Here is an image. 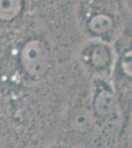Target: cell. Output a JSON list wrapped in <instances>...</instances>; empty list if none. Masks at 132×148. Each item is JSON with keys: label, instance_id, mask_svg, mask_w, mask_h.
I'll list each match as a JSON object with an SVG mask.
<instances>
[{"label": "cell", "instance_id": "cell-5", "mask_svg": "<svg viewBox=\"0 0 132 148\" xmlns=\"http://www.w3.org/2000/svg\"><path fill=\"white\" fill-rule=\"evenodd\" d=\"M89 27L91 31L97 34H104L107 33L112 27V20L109 16L105 14H99L91 19L89 23Z\"/></svg>", "mask_w": 132, "mask_h": 148}, {"label": "cell", "instance_id": "cell-6", "mask_svg": "<svg viewBox=\"0 0 132 148\" xmlns=\"http://www.w3.org/2000/svg\"><path fill=\"white\" fill-rule=\"evenodd\" d=\"M92 62L98 67H103L109 61V53L104 47H98L92 52Z\"/></svg>", "mask_w": 132, "mask_h": 148}, {"label": "cell", "instance_id": "cell-3", "mask_svg": "<svg viewBox=\"0 0 132 148\" xmlns=\"http://www.w3.org/2000/svg\"><path fill=\"white\" fill-rule=\"evenodd\" d=\"M22 9V0H0V20L16 18Z\"/></svg>", "mask_w": 132, "mask_h": 148}, {"label": "cell", "instance_id": "cell-1", "mask_svg": "<svg viewBox=\"0 0 132 148\" xmlns=\"http://www.w3.org/2000/svg\"><path fill=\"white\" fill-rule=\"evenodd\" d=\"M49 51L45 44L39 40H32L23 47L21 62L25 70L33 76H40L49 66Z\"/></svg>", "mask_w": 132, "mask_h": 148}, {"label": "cell", "instance_id": "cell-2", "mask_svg": "<svg viewBox=\"0 0 132 148\" xmlns=\"http://www.w3.org/2000/svg\"><path fill=\"white\" fill-rule=\"evenodd\" d=\"M93 116L90 112L85 108H78L74 111L71 123L75 130L80 132H86L92 127Z\"/></svg>", "mask_w": 132, "mask_h": 148}, {"label": "cell", "instance_id": "cell-4", "mask_svg": "<svg viewBox=\"0 0 132 148\" xmlns=\"http://www.w3.org/2000/svg\"><path fill=\"white\" fill-rule=\"evenodd\" d=\"M114 106V96L107 91L99 93L95 100V110L101 116H107L110 114Z\"/></svg>", "mask_w": 132, "mask_h": 148}]
</instances>
